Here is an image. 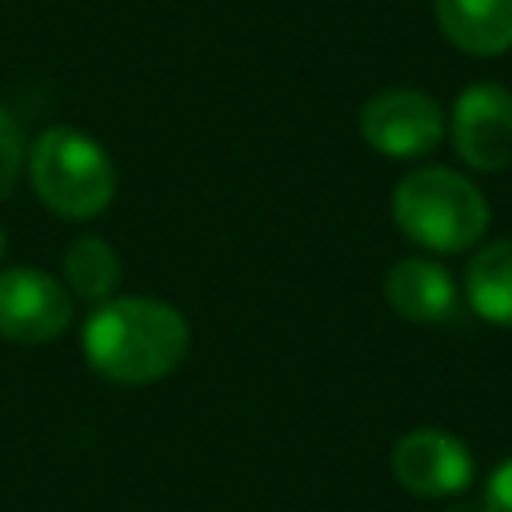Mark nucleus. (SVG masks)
<instances>
[{"label":"nucleus","mask_w":512,"mask_h":512,"mask_svg":"<svg viewBox=\"0 0 512 512\" xmlns=\"http://www.w3.org/2000/svg\"><path fill=\"white\" fill-rule=\"evenodd\" d=\"M360 136L392 160H420L444 140V112L420 88H384L360 108Z\"/></svg>","instance_id":"nucleus-4"},{"label":"nucleus","mask_w":512,"mask_h":512,"mask_svg":"<svg viewBox=\"0 0 512 512\" xmlns=\"http://www.w3.org/2000/svg\"><path fill=\"white\" fill-rule=\"evenodd\" d=\"M384 300L396 316L412 324H444L460 304L452 272L428 256L396 260L384 276Z\"/></svg>","instance_id":"nucleus-8"},{"label":"nucleus","mask_w":512,"mask_h":512,"mask_svg":"<svg viewBox=\"0 0 512 512\" xmlns=\"http://www.w3.org/2000/svg\"><path fill=\"white\" fill-rule=\"evenodd\" d=\"M392 480L416 500H448L476 476L472 452L448 428H412L392 444Z\"/></svg>","instance_id":"nucleus-5"},{"label":"nucleus","mask_w":512,"mask_h":512,"mask_svg":"<svg viewBox=\"0 0 512 512\" xmlns=\"http://www.w3.org/2000/svg\"><path fill=\"white\" fill-rule=\"evenodd\" d=\"M392 220L416 248L452 256L488 232V200L456 168H412L392 188Z\"/></svg>","instance_id":"nucleus-2"},{"label":"nucleus","mask_w":512,"mask_h":512,"mask_svg":"<svg viewBox=\"0 0 512 512\" xmlns=\"http://www.w3.org/2000/svg\"><path fill=\"white\" fill-rule=\"evenodd\" d=\"M484 512H512V456L500 460L484 480Z\"/></svg>","instance_id":"nucleus-13"},{"label":"nucleus","mask_w":512,"mask_h":512,"mask_svg":"<svg viewBox=\"0 0 512 512\" xmlns=\"http://www.w3.org/2000/svg\"><path fill=\"white\" fill-rule=\"evenodd\" d=\"M452 148L476 172H500L512 164V92L504 84H468L452 104Z\"/></svg>","instance_id":"nucleus-6"},{"label":"nucleus","mask_w":512,"mask_h":512,"mask_svg":"<svg viewBox=\"0 0 512 512\" xmlns=\"http://www.w3.org/2000/svg\"><path fill=\"white\" fill-rule=\"evenodd\" d=\"M72 324V292L40 268L0 272V336L16 344H48Z\"/></svg>","instance_id":"nucleus-7"},{"label":"nucleus","mask_w":512,"mask_h":512,"mask_svg":"<svg viewBox=\"0 0 512 512\" xmlns=\"http://www.w3.org/2000/svg\"><path fill=\"white\" fill-rule=\"evenodd\" d=\"M20 168H24V132H20V124L0 108V200L16 188Z\"/></svg>","instance_id":"nucleus-12"},{"label":"nucleus","mask_w":512,"mask_h":512,"mask_svg":"<svg viewBox=\"0 0 512 512\" xmlns=\"http://www.w3.org/2000/svg\"><path fill=\"white\" fill-rule=\"evenodd\" d=\"M464 296L480 320H488L496 328H512V236L484 244L468 260Z\"/></svg>","instance_id":"nucleus-10"},{"label":"nucleus","mask_w":512,"mask_h":512,"mask_svg":"<svg viewBox=\"0 0 512 512\" xmlns=\"http://www.w3.org/2000/svg\"><path fill=\"white\" fill-rule=\"evenodd\" d=\"M28 180L36 200L64 220H92L116 196L108 152L72 124H52L32 140Z\"/></svg>","instance_id":"nucleus-3"},{"label":"nucleus","mask_w":512,"mask_h":512,"mask_svg":"<svg viewBox=\"0 0 512 512\" xmlns=\"http://www.w3.org/2000/svg\"><path fill=\"white\" fill-rule=\"evenodd\" d=\"M4 248H8V236H4V228H0V260H4Z\"/></svg>","instance_id":"nucleus-14"},{"label":"nucleus","mask_w":512,"mask_h":512,"mask_svg":"<svg viewBox=\"0 0 512 512\" xmlns=\"http://www.w3.org/2000/svg\"><path fill=\"white\" fill-rule=\"evenodd\" d=\"M120 284V256L100 236H76L64 248V288L80 300L104 304Z\"/></svg>","instance_id":"nucleus-11"},{"label":"nucleus","mask_w":512,"mask_h":512,"mask_svg":"<svg viewBox=\"0 0 512 512\" xmlns=\"http://www.w3.org/2000/svg\"><path fill=\"white\" fill-rule=\"evenodd\" d=\"M84 360L112 384H156L188 356L192 332L180 308L156 296H112L96 304L80 332Z\"/></svg>","instance_id":"nucleus-1"},{"label":"nucleus","mask_w":512,"mask_h":512,"mask_svg":"<svg viewBox=\"0 0 512 512\" xmlns=\"http://www.w3.org/2000/svg\"><path fill=\"white\" fill-rule=\"evenodd\" d=\"M444 40L468 56L512 48V0H432Z\"/></svg>","instance_id":"nucleus-9"}]
</instances>
